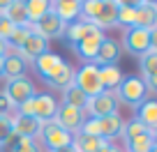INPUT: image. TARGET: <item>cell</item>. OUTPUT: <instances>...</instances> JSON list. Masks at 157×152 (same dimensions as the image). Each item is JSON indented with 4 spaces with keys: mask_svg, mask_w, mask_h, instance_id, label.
Segmentation results:
<instances>
[{
    "mask_svg": "<svg viewBox=\"0 0 157 152\" xmlns=\"http://www.w3.org/2000/svg\"><path fill=\"white\" fill-rule=\"evenodd\" d=\"M56 108H58V102H56V97L51 92H35V97H30L28 102H23L19 108H16V113L19 115H30V118H35L37 122H51L56 115Z\"/></svg>",
    "mask_w": 157,
    "mask_h": 152,
    "instance_id": "cell-1",
    "label": "cell"
},
{
    "mask_svg": "<svg viewBox=\"0 0 157 152\" xmlns=\"http://www.w3.org/2000/svg\"><path fill=\"white\" fill-rule=\"evenodd\" d=\"M155 37H157V28L155 30H146V28H127L123 35V49L134 58H141L146 51L157 49L155 46Z\"/></svg>",
    "mask_w": 157,
    "mask_h": 152,
    "instance_id": "cell-2",
    "label": "cell"
},
{
    "mask_svg": "<svg viewBox=\"0 0 157 152\" xmlns=\"http://www.w3.org/2000/svg\"><path fill=\"white\" fill-rule=\"evenodd\" d=\"M113 95H116L118 102H125L127 106L139 108L148 99V88L143 85V81L139 76H123V81L113 90Z\"/></svg>",
    "mask_w": 157,
    "mask_h": 152,
    "instance_id": "cell-3",
    "label": "cell"
},
{
    "mask_svg": "<svg viewBox=\"0 0 157 152\" xmlns=\"http://www.w3.org/2000/svg\"><path fill=\"white\" fill-rule=\"evenodd\" d=\"M74 85H76L86 97H95L102 92V81H99V67L93 62H86L81 69L74 72Z\"/></svg>",
    "mask_w": 157,
    "mask_h": 152,
    "instance_id": "cell-4",
    "label": "cell"
},
{
    "mask_svg": "<svg viewBox=\"0 0 157 152\" xmlns=\"http://www.w3.org/2000/svg\"><path fill=\"white\" fill-rule=\"evenodd\" d=\"M39 138L44 143V147H49L51 152H65L72 147V134H67L65 129H60L58 124L51 120V122H44L42 129H39Z\"/></svg>",
    "mask_w": 157,
    "mask_h": 152,
    "instance_id": "cell-5",
    "label": "cell"
},
{
    "mask_svg": "<svg viewBox=\"0 0 157 152\" xmlns=\"http://www.w3.org/2000/svg\"><path fill=\"white\" fill-rule=\"evenodd\" d=\"M83 113H88V118H95V120L118 113V99H116V95L109 92V90H102V92L95 95V97H88Z\"/></svg>",
    "mask_w": 157,
    "mask_h": 152,
    "instance_id": "cell-6",
    "label": "cell"
},
{
    "mask_svg": "<svg viewBox=\"0 0 157 152\" xmlns=\"http://www.w3.org/2000/svg\"><path fill=\"white\" fill-rule=\"evenodd\" d=\"M63 37L67 39V44L72 46V44H78V42H83V39H104V32L95 23L78 19V21H74V23H69L67 28H65Z\"/></svg>",
    "mask_w": 157,
    "mask_h": 152,
    "instance_id": "cell-7",
    "label": "cell"
},
{
    "mask_svg": "<svg viewBox=\"0 0 157 152\" xmlns=\"http://www.w3.org/2000/svg\"><path fill=\"white\" fill-rule=\"evenodd\" d=\"M2 95L10 99L12 108H19L23 102H28L30 97H35V83L28 79V76H21V79H14V81H7Z\"/></svg>",
    "mask_w": 157,
    "mask_h": 152,
    "instance_id": "cell-8",
    "label": "cell"
},
{
    "mask_svg": "<svg viewBox=\"0 0 157 152\" xmlns=\"http://www.w3.org/2000/svg\"><path fill=\"white\" fill-rule=\"evenodd\" d=\"M83 111H78V108H72L67 104H58L56 108V115H53V122L58 124L60 129H65L67 134L76 136L81 132V124H83Z\"/></svg>",
    "mask_w": 157,
    "mask_h": 152,
    "instance_id": "cell-9",
    "label": "cell"
},
{
    "mask_svg": "<svg viewBox=\"0 0 157 152\" xmlns=\"http://www.w3.org/2000/svg\"><path fill=\"white\" fill-rule=\"evenodd\" d=\"M65 28H67V25H65L63 21L58 19V14H56V12L49 7V12H46V14L33 25V32L39 35L42 39L49 42V39H58V37H63Z\"/></svg>",
    "mask_w": 157,
    "mask_h": 152,
    "instance_id": "cell-10",
    "label": "cell"
},
{
    "mask_svg": "<svg viewBox=\"0 0 157 152\" xmlns=\"http://www.w3.org/2000/svg\"><path fill=\"white\" fill-rule=\"evenodd\" d=\"M139 67H141V76H143V85L148 88V92L157 90V49H150L139 58Z\"/></svg>",
    "mask_w": 157,
    "mask_h": 152,
    "instance_id": "cell-11",
    "label": "cell"
},
{
    "mask_svg": "<svg viewBox=\"0 0 157 152\" xmlns=\"http://www.w3.org/2000/svg\"><path fill=\"white\" fill-rule=\"evenodd\" d=\"M10 122H12V132H14L16 136H21V138H35V141H37L39 129H42V122H37V120L30 118V115H19V113L10 115Z\"/></svg>",
    "mask_w": 157,
    "mask_h": 152,
    "instance_id": "cell-12",
    "label": "cell"
},
{
    "mask_svg": "<svg viewBox=\"0 0 157 152\" xmlns=\"http://www.w3.org/2000/svg\"><path fill=\"white\" fill-rule=\"evenodd\" d=\"M118 58H120V44H118L113 37H104V39L99 42V51H97V58H95L93 65H97V67L116 65Z\"/></svg>",
    "mask_w": 157,
    "mask_h": 152,
    "instance_id": "cell-13",
    "label": "cell"
},
{
    "mask_svg": "<svg viewBox=\"0 0 157 152\" xmlns=\"http://www.w3.org/2000/svg\"><path fill=\"white\" fill-rule=\"evenodd\" d=\"M46 51H49V42L46 39H42V37H39V35H30L28 39H25V44L21 46L19 51H16V53L21 55V58L25 60V65L28 62H33L35 58H39V55L42 53H46Z\"/></svg>",
    "mask_w": 157,
    "mask_h": 152,
    "instance_id": "cell-14",
    "label": "cell"
},
{
    "mask_svg": "<svg viewBox=\"0 0 157 152\" xmlns=\"http://www.w3.org/2000/svg\"><path fill=\"white\" fill-rule=\"evenodd\" d=\"M51 9L58 14V19L65 25H69L81 16V0H58V2H51Z\"/></svg>",
    "mask_w": 157,
    "mask_h": 152,
    "instance_id": "cell-15",
    "label": "cell"
},
{
    "mask_svg": "<svg viewBox=\"0 0 157 152\" xmlns=\"http://www.w3.org/2000/svg\"><path fill=\"white\" fill-rule=\"evenodd\" d=\"M25 69H28L25 60L21 58L16 51H7L5 53V65H2V76H5L7 81H14V79L25 76Z\"/></svg>",
    "mask_w": 157,
    "mask_h": 152,
    "instance_id": "cell-16",
    "label": "cell"
},
{
    "mask_svg": "<svg viewBox=\"0 0 157 152\" xmlns=\"http://www.w3.org/2000/svg\"><path fill=\"white\" fill-rule=\"evenodd\" d=\"M74 72H76V69L69 62H63L49 79H44V83L49 85V88H53V90H65V88H69V85L74 83Z\"/></svg>",
    "mask_w": 157,
    "mask_h": 152,
    "instance_id": "cell-17",
    "label": "cell"
},
{
    "mask_svg": "<svg viewBox=\"0 0 157 152\" xmlns=\"http://www.w3.org/2000/svg\"><path fill=\"white\" fill-rule=\"evenodd\" d=\"M123 124L125 120L120 118V113H113V115H106V118H99V136L104 141H111L118 136H123Z\"/></svg>",
    "mask_w": 157,
    "mask_h": 152,
    "instance_id": "cell-18",
    "label": "cell"
},
{
    "mask_svg": "<svg viewBox=\"0 0 157 152\" xmlns=\"http://www.w3.org/2000/svg\"><path fill=\"white\" fill-rule=\"evenodd\" d=\"M63 62H65V60L60 58L58 53H53V51H46V53H42L39 58H35V60H33L35 72H37L42 79H49V76H51V74H53Z\"/></svg>",
    "mask_w": 157,
    "mask_h": 152,
    "instance_id": "cell-19",
    "label": "cell"
},
{
    "mask_svg": "<svg viewBox=\"0 0 157 152\" xmlns=\"http://www.w3.org/2000/svg\"><path fill=\"white\" fill-rule=\"evenodd\" d=\"M136 5V28L155 30L157 28V7L155 2H134Z\"/></svg>",
    "mask_w": 157,
    "mask_h": 152,
    "instance_id": "cell-20",
    "label": "cell"
},
{
    "mask_svg": "<svg viewBox=\"0 0 157 152\" xmlns=\"http://www.w3.org/2000/svg\"><path fill=\"white\" fill-rule=\"evenodd\" d=\"M106 143L111 141H104L102 136H86V134H76L72 138V152H97L99 147H104Z\"/></svg>",
    "mask_w": 157,
    "mask_h": 152,
    "instance_id": "cell-21",
    "label": "cell"
},
{
    "mask_svg": "<svg viewBox=\"0 0 157 152\" xmlns=\"http://www.w3.org/2000/svg\"><path fill=\"white\" fill-rule=\"evenodd\" d=\"M2 16H5L7 21H10L12 25H30L28 23V14H25V2L23 0H10L5 7V12H2Z\"/></svg>",
    "mask_w": 157,
    "mask_h": 152,
    "instance_id": "cell-22",
    "label": "cell"
},
{
    "mask_svg": "<svg viewBox=\"0 0 157 152\" xmlns=\"http://www.w3.org/2000/svg\"><path fill=\"white\" fill-rule=\"evenodd\" d=\"M136 120L141 124H146L148 129L157 132V102L155 99H146V102L136 108Z\"/></svg>",
    "mask_w": 157,
    "mask_h": 152,
    "instance_id": "cell-23",
    "label": "cell"
},
{
    "mask_svg": "<svg viewBox=\"0 0 157 152\" xmlns=\"http://www.w3.org/2000/svg\"><path fill=\"white\" fill-rule=\"evenodd\" d=\"M99 81H102L104 90L113 92L120 85V81H123V72H120L118 65H104V67H99Z\"/></svg>",
    "mask_w": 157,
    "mask_h": 152,
    "instance_id": "cell-24",
    "label": "cell"
},
{
    "mask_svg": "<svg viewBox=\"0 0 157 152\" xmlns=\"http://www.w3.org/2000/svg\"><path fill=\"white\" fill-rule=\"evenodd\" d=\"M116 16H118V2H113V0H104L102 12L97 14V19H95L93 23L104 32L106 28H113V25H118V23H116Z\"/></svg>",
    "mask_w": 157,
    "mask_h": 152,
    "instance_id": "cell-25",
    "label": "cell"
},
{
    "mask_svg": "<svg viewBox=\"0 0 157 152\" xmlns=\"http://www.w3.org/2000/svg\"><path fill=\"white\" fill-rule=\"evenodd\" d=\"M99 42L102 39H83V42H78V44H72V51L81 60H86V62H95L97 51H99Z\"/></svg>",
    "mask_w": 157,
    "mask_h": 152,
    "instance_id": "cell-26",
    "label": "cell"
},
{
    "mask_svg": "<svg viewBox=\"0 0 157 152\" xmlns=\"http://www.w3.org/2000/svg\"><path fill=\"white\" fill-rule=\"evenodd\" d=\"M118 25L127 28H136V5L134 2H118V16H116Z\"/></svg>",
    "mask_w": 157,
    "mask_h": 152,
    "instance_id": "cell-27",
    "label": "cell"
},
{
    "mask_svg": "<svg viewBox=\"0 0 157 152\" xmlns=\"http://www.w3.org/2000/svg\"><path fill=\"white\" fill-rule=\"evenodd\" d=\"M86 102H88V97H86V95L81 92V90H78L74 83L69 85V88L63 90V104H67V106L83 111V108H86Z\"/></svg>",
    "mask_w": 157,
    "mask_h": 152,
    "instance_id": "cell-28",
    "label": "cell"
},
{
    "mask_svg": "<svg viewBox=\"0 0 157 152\" xmlns=\"http://www.w3.org/2000/svg\"><path fill=\"white\" fill-rule=\"evenodd\" d=\"M30 35H33V25H19V28H14V32H12L10 37H7V42H5L7 51H19Z\"/></svg>",
    "mask_w": 157,
    "mask_h": 152,
    "instance_id": "cell-29",
    "label": "cell"
},
{
    "mask_svg": "<svg viewBox=\"0 0 157 152\" xmlns=\"http://www.w3.org/2000/svg\"><path fill=\"white\" fill-rule=\"evenodd\" d=\"M49 7H51V2H46V0H28L25 2V14H28V23L30 25H35L42 16L49 12Z\"/></svg>",
    "mask_w": 157,
    "mask_h": 152,
    "instance_id": "cell-30",
    "label": "cell"
},
{
    "mask_svg": "<svg viewBox=\"0 0 157 152\" xmlns=\"http://www.w3.org/2000/svg\"><path fill=\"white\" fill-rule=\"evenodd\" d=\"M146 134H152L155 136L157 132H152V129H148L146 124H141L136 118L127 120V122L123 124V138L125 141H132V138H139V136H146Z\"/></svg>",
    "mask_w": 157,
    "mask_h": 152,
    "instance_id": "cell-31",
    "label": "cell"
},
{
    "mask_svg": "<svg viewBox=\"0 0 157 152\" xmlns=\"http://www.w3.org/2000/svg\"><path fill=\"white\" fill-rule=\"evenodd\" d=\"M125 145H127V152H152V150H157L155 136H152V134L132 138V141H125Z\"/></svg>",
    "mask_w": 157,
    "mask_h": 152,
    "instance_id": "cell-32",
    "label": "cell"
},
{
    "mask_svg": "<svg viewBox=\"0 0 157 152\" xmlns=\"http://www.w3.org/2000/svg\"><path fill=\"white\" fill-rule=\"evenodd\" d=\"M102 7H104V0H86V2H81V19L93 23L97 19V14L102 12Z\"/></svg>",
    "mask_w": 157,
    "mask_h": 152,
    "instance_id": "cell-33",
    "label": "cell"
},
{
    "mask_svg": "<svg viewBox=\"0 0 157 152\" xmlns=\"http://www.w3.org/2000/svg\"><path fill=\"white\" fill-rule=\"evenodd\" d=\"M78 134H86V136H99V120L86 118L83 124H81V132H78Z\"/></svg>",
    "mask_w": 157,
    "mask_h": 152,
    "instance_id": "cell-34",
    "label": "cell"
},
{
    "mask_svg": "<svg viewBox=\"0 0 157 152\" xmlns=\"http://www.w3.org/2000/svg\"><path fill=\"white\" fill-rule=\"evenodd\" d=\"M14 152H39V143L35 138H21L19 145L14 147Z\"/></svg>",
    "mask_w": 157,
    "mask_h": 152,
    "instance_id": "cell-35",
    "label": "cell"
},
{
    "mask_svg": "<svg viewBox=\"0 0 157 152\" xmlns=\"http://www.w3.org/2000/svg\"><path fill=\"white\" fill-rule=\"evenodd\" d=\"M12 134V122H10V115H0V147L2 143L7 141V136Z\"/></svg>",
    "mask_w": 157,
    "mask_h": 152,
    "instance_id": "cell-36",
    "label": "cell"
},
{
    "mask_svg": "<svg viewBox=\"0 0 157 152\" xmlns=\"http://www.w3.org/2000/svg\"><path fill=\"white\" fill-rule=\"evenodd\" d=\"M14 28H16V25H12L5 16H0V39H2V42H7V37L14 32Z\"/></svg>",
    "mask_w": 157,
    "mask_h": 152,
    "instance_id": "cell-37",
    "label": "cell"
},
{
    "mask_svg": "<svg viewBox=\"0 0 157 152\" xmlns=\"http://www.w3.org/2000/svg\"><path fill=\"white\" fill-rule=\"evenodd\" d=\"M19 141H21V136H16V134L12 132L10 136H7V141L2 143V147H0V150H2V152H14V147L19 145Z\"/></svg>",
    "mask_w": 157,
    "mask_h": 152,
    "instance_id": "cell-38",
    "label": "cell"
},
{
    "mask_svg": "<svg viewBox=\"0 0 157 152\" xmlns=\"http://www.w3.org/2000/svg\"><path fill=\"white\" fill-rule=\"evenodd\" d=\"M10 111H12V104H10V99H7L2 92H0V115H10Z\"/></svg>",
    "mask_w": 157,
    "mask_h": 152,
    "instance_id": "cell-39",
    "label": "cell"
},
{
    "mask_svg": "<svg viewBox=\"0 0 157 152\" xmlns=\"http://www.w3.org/2000/svg\"><path fill=\"white\" fill-rule=\"evenodd\" d=\"M5 53H7V44L0 39V55H5Z\"/></svg>",
    "mask_w": 157,
    "mask_h": 152,
    "instance_id": "cell-40",
    "label": "cell"
},
{
    "mask_svg": "<svg viewBox=\"0 0 157 152\" xmlns=\"http://www.w3.org/2000/svg\"><path fill=\"white\" fill-rule=\"evenodd\" d=\"M2 65H5V55H0V76H2Z\"/></svg>",
    "mask_w": 157,
    "mask_h": 152,
    "instance_id": "cell-41",
    "label": "cell"
},
{
    "mask_svg": "<svg viewBox=\"0 0 157 152\" xmlns=\"http://www.w3.org/2000/svg\"><path fill=\"white\" fill-rule=\"evenodd\" d=\"M152 152H157V150H152Z\"/></svg>",
    "mask_w": 157,
    "mask_h": 152,
    "instance_id": "cell-42",
    "label": "cell"
},
{
    "mask_svg": "<svg viewBox=\"0 0 157 152\" xmlns=\"http://www.w3.org/2000/svg\"><path fill=\"white\" fill-rule=\"evenodd\" d=\"M65 152H69V150H65Z\"/></svg>",
    "mask_w": 157,
    "mask_h": 152,
    "instance_id": "cell-43",
    "label": "cell"
},
{
    "mask_svg": "<svg viewBox=\"0 0 157 152\" xmlns=\"http://www.w3.org/2000/svg\"><path fill=\"white\" fill-rule=\"evenodd\" d=\"M69 152H72V150H69Z\"/></svg>",
    "mask_w": 157,
    "mask_h": 152,
    "instance_id": "cell-44",
    "label": "cell"
}]
</instances>
